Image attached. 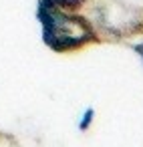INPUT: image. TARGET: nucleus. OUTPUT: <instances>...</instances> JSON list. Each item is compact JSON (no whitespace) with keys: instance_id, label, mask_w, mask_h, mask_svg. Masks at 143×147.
<instances>
[{"instance_id":"obj_1","label":"nucleus","mask_w":143,"mask_h":147,"mask_svg":"<svg viewBox=\"0 0 143 147\" xmlns=\"http://www.w3.org/2000/svg\"><path fill=\"white\" fill-rule=\"evenodd\" d=\"M36 18L42 26V40L49 49L55 53H67L75 51L89 40H97L95 30L91 28L89 20L77 14H71V10L45 6L38 2Z\"/></svg>"},{"instance_id":"obj_2","label":"nucleus","mask_w":143,"mask_h":147,"mask_svg":"<svg viewBox=\"0 0 143 147\" xmlns=\"http://www.w3.org/2000/svg\"><path fill=\"white\" fill-rule=\"evenodd\" d=\"M45 6H55V8H63V10H79L87 0H38Z\"/></svg>"},{"instance_id":"obj_3","label":"nucleus","mask_w":143,"mask_h":147,"mask_svg":"<svg viewBox=\"0 0 143 147\" xmlns=\"http://www.w3.org/2000/svg\"><path fill=\"white\" fill-rule=\"evenodd\" d=\"M93 119H95V109H85V113L81 115V121H79V131H87L91 125H93Z\"/></svg>"},{"instance_id":"obj_4","label":"nucleus","mask_w":143,"mask_h":147,"mask_svg":"<svg viewBox=\"0 0 143 147\" xmlns=\"http://www.w3.org/2000/svg\"><path fill=\"white\" fill-rule=\"evenodd\" d=\"M133 49H135V53H137V55L141 57V61H143V42H139V45H135Z\"/></svg>"}]
</instances>
